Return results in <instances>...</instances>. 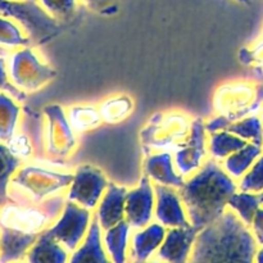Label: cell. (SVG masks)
Returning a JSON list of instances; mask_svg holds the SVG:
<instances>
[{
	"label": "cell",
	"instance_id": "cell-36",
	"mask_svg": "<svg viewBox=\"0 0 263 263\" xmlns=\"http://www.w3.org/2000/svg\"><path fill=\"white\" fill-rule=\"evenodd\" d=\"M256 263H263V247L261 249H258V252H257Z\"/></svg>",
	"mask_w": 263,
	"mask_h": 263
},
{
	"label": "cell",
	"instance_id": "cell-4",
	"mask_svg": "<svg viewBox=\"0 0 263 263\" xmlns=\"http://www.w3.org/2000/svg\"><path fill=\"white\" fill-rule=\"evenodd\" d=\"M263 105V84L231 81L216 90L213 107L229 121H238L256 113Z\"/></svg>",
	"mask_w": 263,
	"mask_h": 263
},
{
	"label": "cell",
	"instance_id": "cell-17",
	"mask_svg": "<svg viewBox=\"0 0 263 263\" xmlns=\"http://www.w3.org/2000/svg\"><path fill=\"white\" fill-rule=\"evenodd\" d=\"M144 172L156 184L181 189L185 184L182 175L175 171L172 156L167 152L151 154L144 162Z\"/></svg>",
	"mask_w": 263,
	"mask_h": 263
},
{
	"label": "cell",
	"instance_id": "cell-24",
	"mask_svg": "<svg viewBox=\"0 0 263 263\" xmlns=\"http://www.w3.org/2000/svg\"><path fill=\"white\" fill-rule=\"evenodd\" d=\"M134 102L127 95H117L105 99L100 104L99 112L105 123H120L131 115Z\"/></svg>",
	"mask_w": 263,
	"mask_h": 263
},
{
	"label": "cell",
	"instance_id": "cell-39",
	"mask_svg": "<svg viewBox=\"0 0 263 263\" xmlns=\"http://www.w3.org/2000/svg\"><path fill=\"white\" fill-rule=\"evenodd\" d=\"M259 195H261V200H262V205H263V192L259 193Z\"/></svg>",
	"mask_w": 263,
	"mask_h": 263
},
{
	"label": "cell",
	"instance_id": "cell-15",
	"mask_svg": "<svg viewBox=\"0 0 263 263\" xmlns=\"http://www.w3.org/2000/svg\"><path fill=\"white\" fill-rule=\"evenodd\" d=\"M126 195H127L126 187L118 186L115 182H109L104 195L98 204L97 218L100 223V228L109 230L110 228L125 220Z\"/></svg>",
	"mask_w": 263,
	"mask_h": 263
},
{
	"label": "cell",
	"instance_id": "cell-32",
	"mask_svg": "<svg viewBox=\"0 0 263 263\" xmlns=\"http://www.w3.org/2000/svg\"><path fill=\"white\" fill-rule=\"evenodd\" d=\"M43 8L55 21L69 20L76 9V0H41Z\"/></svg>",
	"mask_w": 263,
	"mask_h": 263
},
{
	"label": "cell",
	"instance_id": "cell-7",
	"mask_svg": "<svg viewBox=\"0 0 263 263\" xmlns=\"http://www.w3.org/2000/svg\"><path fill=\"white\" fill-rule=\"evenodd\" d=\"M73 181V174L50 171L36 166H27L18 172L14 182L26 190L32 203H41L68 189Z\"/></svg>",
	"mask_w": 263,
	"mask_h": 263
},
{
	"label": "cell",
	"instance_id": "cell-5",
	"mask_svg": "<svg viewBox=\"0 0 263 263\" xmlns=\"http://www.w3.org/2000/svg\"><path fill=\"white\" fill-rule=\"evenodd\" d=\"M0 17L14 18L35 45H43L61 33L62 26L36 2L0 0Z\"/></svg>",
	"mask_w": 263,
	"mask_h": 263
},
{
	"label": "cell",
	"instance_id": "cell-9",
	"mask_svg": "<svg viewBox=\"0 0 263 263\" xmlns=\"http://www.w3.org/2000/svg\"><path fill=\"white\" fill-rule=\"evenodd\" d=\"M108 185L109 181L102 170L90 164H82L74 171L73 181L66 194L67 200L92 211L98 207Z\"/></svg>",
	"mask_w": 263,
	"mask_h": 263
},
{
	"label": "cell",
	"instance_id": "cell-35",
	"mask_svg": "<svg viewBox=\"0 0 263 263\" xmlns=\"http://www.w3.org/2000/svg\"><path fill=\"white\" fill-rule=\"evenodd\" d=\"M252 233L256 238L258 246L263 247V205L257 211L253 221H252Z\"/></svg>",
	"mask_w": 263,
	"mask_h": 263
},
{
	"label": "cell",
	"instance_id": "cell-28",
	"mask_svg": "<svg viewBox=\"0 0 263 263\" xmlns=\"http://www.w3.org/2000/svg\"><path fill=\"white\" fill-rule=\"evenodd\" d=\"M21 166V159L10 149L0 144V198L7 197V187L15 170Z\"/></svg>",
	"mask_w": 263,
	"mask_h": 263
},
{
	"label": "cell",
	"instance_id": "cell-41",
	"mask_svg": "<svg viewBox=\"0 0 263 263\" xmlns=\"http://www.w3.org/2000/svg\"><path fill=\"white\" fill-rule=\"evenodd\" d=\"M2 200H3V198H0V203H2Z\"/></svg>",
	"mask_w": 263,
	"mask_h": 263
},
{
	"label": "cell",
	"instance_id": "cell-11",
	"mask_svg": "<svg viewBox=\"0 0 263 263\" xmlns=\"http://www.w3.org/2000/svg\"><path fill=\"white\" fill-rule=\"evenodd\" d=\"M207 128L202 118L192 121V127L184 143L177 148L175 163L182 176L199 171L207 158Z\"/></svg>",
	"mask_w": 263,
	"mask_h": 263
},
{
	"label": "cell",
	"instance_id": "cell-14",
	"mask_svg": "<svg viewBox=\"0 0 263 263\" xmlns=\"http://www.w3.org/2000/svg\"><path fill=\"white\" fill-rule=\"evenodd\" d=\"M198 233L199 230L192 225L186 228H172L166 234L159 248L158 257L168 263H186L192 254Z\"/></svg>",
	"mask_w": 263,
	"mask_h": 263
},
{
	"label": "cell",
	"instance_id": "cell-12",
	"mask_svg": "<svg viewBox=\"0 0 263 263\" xmlns=\"http://www.w3.org/2000/svg\"><path fill=\"white\" fill-rule=\"evenodd\" d=\"M156 208V193L151 179L144 175L135 189L126 195L125 220L134 229H144L151 223Z\"/></svg>",
	"mask_w": 263,
	"mask_h": 263
},
{
	"label": "cell",
	"instance_id": "cell-23",
	"mask_svg": "<svg viewBox=\"0 0 263 263\" xmlns=\"http://www.w3.org/2000/svg\"><path fill=\"white\" fill-rule=\"evenodd\" d=\"M210 135V151L215 159H226L248 144L247 140L229 131H216Z\"/></svg>",
	"mask_w": 263,
	"mask_h": 263
},
{
	"label": "cell",
	"instance_id": "cell-10",
	"mask_svg": "<svg viewBox=\"0 0 263 263\" xmlns=\"http://www.w3.org/2000/svg\"><path fill=\"white\" fill-rule=\"evenodd\" d=\"M91 212L76 203L67 200L63 212L59 216L48 233L59 243L64 244L69 251L77 248L82 239L86 236L90 228Z\"/></svg>",
	"mask_w": 263,
	"mask_h": 263
},
{
	"label": "cell",
	"instance_id": "cell-25",
	"mask_svg": "<svg viewBox=\"0 0 263 263\" xmlns=\"http://www.w3.org/2000/svg\"><path fill=\"white\" fill-rule=\"evenodd\" d=\"M262 207L261 195L256 193L236 192L229 200V208L238 215L246 225L251 226L257 211Z\"/></svg>",
	"mask_w": 263,
	"mask_h": 263
},
{
	"label": "cell",
	"instance_id": "cell-8",
	"mask_svg": "<svg viewBox=\"0 0 263 263\" xmlns=\"http://www.w3.org/2000/svg\"><path fill=\"white\" fill-rule=\"evenodd\" d=\"M10 76L18 89L21 87L23 91H37L55 79L57 71L44 63L30 46H26L12 57Z\"/></svg>",
	"mask_w": 263,
	"mask_h": 263
},
{
	"label": "cell",
	"instance_id": "cell-13",
	"mask_svg": "<svg viewBox=\"0 0 263 263\" xmlns=\"http://www.w3.org/2000/svg\"><path fill=\"white\" fill-rule=\"evenodd\" d=\"M156 193V217L163 226L186 228L190 226L181 197L174 187L154 184Z\"/></svg>",
	"mask_w": 263,
	"mask_h": 263
},
{
	"label": "cell",
	"instance_id": "cell-26",
	"mask_svg": "<svg viewBox=\"0 0 263 263\" xmlns=\"http://www.w3.org/2000/svg\"><path fill=\"white\" fill-rule=\"evenodd\" d=\"M130 225L127 221L123 220L116 226L107 230L105 234V246L108 253L115 263H125L126 261V247H127V235Z\"/></svg>",
	"mask_w": 263,
	"mask_h": 263
},
{
	"label": "cell",
	"instance_id": "cell-2",
	"mask_svg": "<svg viewBox=\"0 0 263 263\" xmlns=\"http://www.w3.org/2000/svg\"><path fill=\"white\" fill-rule=\"evenodd\" d=\"M236 190L233 177L215 159H211L185 181L179 194L190 223L200 231L225 213Z\"/></svg>",
	"mask_w": 263,
	"mask_h": 263
},
{
	"label": "cell",
	"instance_id": "cell-1",
	"mask_svg": "<svg viewBox=\"0 0 263 263\" xmlns=\"http://www.w3.org/2000/svg\"><path fill=\"white\" fill-rule=\"evenodd\" d=\"M258 243L248 225L228 207L198 233L189 263H256Z\"/></svg>",
	"mask_w": 263,
	"mask_h": 263
},
{
	"label": "cell",
	"instance_id": "cell-6",
	"mask_svg": "<svg viewBox=\"0 0 263 263\" xmlns=\"http://www.w3.org/2000/svg\"><path fill=\"white\" fill-rule=\"evenodd\" d=\"M46 117L45 153L49 161L61 163L67 161L77 148L74 130L63 107L51 104L44 108Z\"/></svg>",
	"mask_w": 263,
	"mask_h": 263
},
{
	"label": "cell",
	"instance_id": "cell-37",
	"mask_svg": "<svg viewBox=\"0 0 263 263\" xmlns=\"http://www.w3.org/2000/svg\"><path fill=\"white\" fill-rule=\"evenodd\" d=\"M238 2L241 3V4H246V5L251 4V0H238Z\"/></svg>",
	"mask_w": 263,
	"mask_h": 263
},
{
	"label": "cell",
	"instance_id": "cell-30",
	"mask_svg": "<svg viewBox=\"0 0 263 263\" xmlns=\"http://www.w3.org/2000/svg\"><path fill=\"white\" fill-rule=\"evenodd\" d=\"M0 44L5 46H30L32 44L28 36H25L17 25L4 17H0Z\"/></svg>",
	"mask_w": 263,
	"mask_h": 263
},
{
	"label": "cell",
	"instance_id": "cell-34",
	"mask_svg": "<svg viewBox=\"0 0 263 263\" xmlns=\"http://www.w3.org/2000/svg\"><path fill=\"white\" fill-rule=\"evenodd\" d=\"M84 2L90 9L103 15L116 14L118 10L117 0H84Z\"/></svg>",
	"mask_w": 263,
	"mask_h": 263
},
{
	"label": "cell",
	"instance_id": "cell-40",
	"mask_svg": "<svg viewBox=\"0 0 263 263\" xmlns=\"http://www.w3.org/2000/svg\"><path fill=\"white\" fill-rule=\"evenodd\" d=\"M23 2H36V0H23Z\"/></svg>",
	"mask_w": 263,
	"mask_h": 263
},
{
	"label": "cell",
	"instance_id": "cell-16",
	"mask_svg": "<svg viewBox=\"0 0 263 263\" xmlns=\"http://www.w3.org/2000/svg\"><path fill=\"white\" fill-rule=\"evenodd\" d=\"M205 128L208 134L216 131H229L248 143L263 145V125L257 116H249L238 121H229L222 116H217L205 123Z\"/></svg>",
	"mask_w": 263,
	"mask_h": 263
},
{
	"label": "cell",
	"instance_id": "cell-3",
	"mask_svg": "<svg viewBox=\"0 0 263 263\" xmlns=\"http://www.w3.org/2000/svg\"><path fill=\"white\" fill-rule=\"evenodd\" d=\"M189 116L177 109L162 110L149 118L140 131V144L144 153L154 149L179 148L187 138L192 127Z\"/></svg>",
	"mask_w": 263,
	"mask_h": 263
},
{
	"label": "cell",
	"instance_id": "cell-18",
	"mask_svg": "<svg viewBox=\"0 0 263 263\" xmlns=\"http://www.w3.org/2000/svg\"><path fill=\"white\" fill-rule=\"evenodd\" d=\"M102 228L97 216L91 218L89 231L82 246L77 249L69 263H109L102 246Z\"/></svg>",
	"mask_w": 263,
	"mask_h": 263
},
{
	"label": "cell",
	"instance_id": "cell-19",
	"mask_svg": "<svg viewBox=\"0 0 263 263\" xmlns=\"http://www.w3.org/2000/svg\"><path fill=\"white\" fill-rule=\"evenodd\" d=\"M164 238H166V230L163 225L149 223L146 228L134 235L131 257H134L136 262H144L159 246H162Z\"/></svg>",
	"mask_w": 263,
	"mask_h": 263
},
{
	"label": "cell",
	"instance_id": "cell-38",
	"mask_svg": "<svg viewBox=\"0 0 263 263\" xmlns=\"http://www.w3.org/2000/svg\"><path fill=\"white\" fill-rule=\"evenodd\" d=\"M3 55H7V51H5L3 48H0V57H3Z\"/></svg>",
	"mask_w": 263,
	"mask_h": 263
},
{
	"label": "cell",
	"instance_id": "cell-20",
	"mask_svg": "<svg viewBox=\"0 0 263 263\" xmlns=\"http://www.w3.org/2000/svg\"><path fill=\"white\" fill-rule=\"evenodd\" d=\"M67 253L48 230L44 231L27 253L28 263H66Z\"/></svg>",
	"mask_w": 263,
	"mask_h": 263
},
{
	"label": "cell",
	"instance_id": "cell-27",
	"mask_svg": "<svg viewBox=\"0 0 263 263\" xmlns=\"http://www.w3.org/2000/svg\"><path fill=\"white\" fill-rule=\"evenodd\" d=\"M20 107L12 98L0 94V140L10 143L20 117Z\"/></svg>",
	"mask_w": 263,
	"mask_h": 263
},
{
	"label": "cell",
	"instance_id": "cell-33",
	"mask_svg": "<svg viewBox=\"0 0 263 263\" xmlns=\"http://www.w3.org/2000/svg\"><path fill=\"white\" fill-rule=\"evenodd\" d=\"M0 90H4V91L9 92L12 97H14L15 100H18V102H23V100H26V98H27L22 90L18 89L17 86H13L9 82L7 76V71H5L4 59H3L2 57H0Z\"/></svg>",
	"mask_w": 263,
	"mask_h": 263
},
{
	"label": "cell",
	"instance_id": "cell-29",
	"mask_svg": "<svg viewBox=\"0 0 263 263\" xmlns=\"http://www.w3.org/2000/svg\"><path fill=\"white\" fill-rule=\"evenodd\" d=\"M239 59L244 66L249 67L254 79L263 84V39L251 48H243Z\"/></svg>",
	"mask_w": 263,
	"mask_h": 263
},
{
	"label": "cell",
	"instance_id": "cell-22",
	"mask_svg": "<svg viewBox=\"0 0 263 263\" xmlns=\"http://www.w3.org/2000/svg\"><path fill=\"white\" fill-rule=\"evenodd\" d=\"M69 123L74 133H87L99 127L103 122L99 108L94 105H73L68 109Z\"/></svg>",
	"mask_w": 263,
	"mask_h": 263
},
{
	"label": "cell",
	"instance_id": "cell-31",
	"mask_svg": "<svg viewBox=\"0 0 263 263\" xmlns=\"http://www.w3.org/2000/svg\"><path fill=\"white\" fill-rule=\"evenodd\" d=\"M239 189L240 192L256 194L263 192V156L259 157L251 170L241 177Z\"/></svg>",
	"mask_w": 263,
	"mask_h": 263
},
{
	"label": "cell",
	"instance_id": "cell-21",
	"mask_svg": "<svg viewBox=\"0 0 263 263\" xmlns=\"http://www.w3.org/2000/svg\"><path fill=\"white\" fill-rule=\"evenodd\" d=\"M262 156V145L248 143L225 159V170L233 179H240Z\"/></svg>",
	"mask_w": 263,
	"mask_h": 263
}]
</instances>
